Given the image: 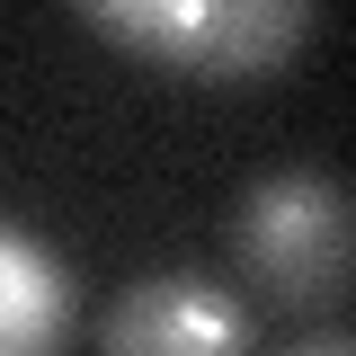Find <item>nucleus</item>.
<instances>
[{"instance_id": "7ed1b4c3", "label": "nucleus", "mask_w": 356, "mask_h": 356, "mask_svg": "<svg viewBox=\"0 0 356 356\" xmlns=\"http://www.w3.org/2000/svg\"><path fill=\"white\" fill-rule=\"evenodd\" d=\"M107 356H250V312L214 276H134L107 312Z\"/></svg>"}, {"instance_id": "39448f33", "label": "nucleus", "mask_w": 356, "mask_h": 356, "mask_svg": "<svg viewBox=\"0 0 356 356\" xmlns=\"http://www.w3.org/2000/svg\"><path fill=\"white\" fill-rule=\"evenodd\" d=\"M285 356H356V339H303V348H285Z\"/></svg>"}, {"instance_id": "f257e3e1", "label": "nucleus", "mask_w": 356, "mask_h": 356, "mask_svg": "<svg viewBox=\"0 0 356 356\" xmlns=\"http://www.w3.org/2000/svg\"><path fill=\"white\" fill-rule=\"evenodd\" d=\"M232 259L285 312H321L356 294V187L330 170H267L232 205Z\"/></svg>"}, {"instance_id": "f03ea898", "label": "nucleus", "mask_w": 356, "mask_h": 356, "mask_svg": "<svg viewBox=\"0 0 356 356\" xmlns=\"http://www.w3.org/2000/svg\"><path fill=\"white\" fill-rule=\"evenodd\" d=\"M81 27L187 81H267L321 18L303 0H81Z\"/></svg>"}, {"instance_id": "20e7f679", "label": "nucleus", "mask_w": 356, "mask_h": 356, "mask_svg": "<svg viewBox=\"0 0 356 356\" xmlns=\"http://www.w3.org/2000/svg\"><path fill=\"white\" fill-rule=\"evenodd\" d=\"M72 339V276L36 232L0 222V356H63Z\"/></svg>"}]
</instances>
